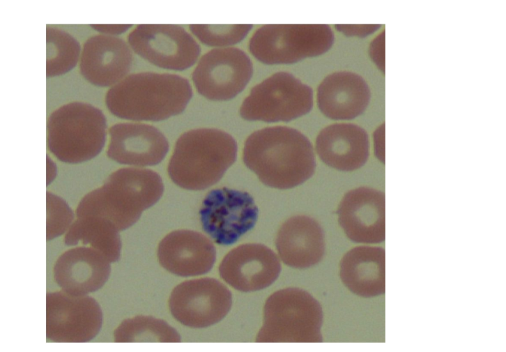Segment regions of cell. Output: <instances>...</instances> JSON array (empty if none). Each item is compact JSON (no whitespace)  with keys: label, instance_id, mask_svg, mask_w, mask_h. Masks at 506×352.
I'll list each match as a JSON object with an SVG mask.
<instances>
[{"label":"cell","instance_id":"6da1fadb","mask_svg":"<svg viewBox=\"0 0 506 352\" xmlns=\"http://www.w3.org/2000/svg\"><path fill=\"white\" fill-rule=\"evenodd\" d=\"M243 160L263 184L280 190L304 183L316 167L309 139L285 125L266 127L250 135L244 143Z\"/></svg>","mask_w":506,"mask_h":352},{"label":"cell","instance_id":"7a4b0ae2","mask_svg":"<svg viewBox=\"0 0 506 352\" xmlns=\"http://www.w3.org/2000/svg\"><path fill=\"white\" fill-rule=\"evenodd\" d=\"M192 97L187 79L167 72L128 75L105 95L108 110L122 119L160 121L181 114Z\"/></svg>","mask_w":506,"mask_h":352},{"label":"cell","instance_id":"3957f363","mask_svg":"<svg viewBox=\"0 0 506 352\" xmlns=\"http://www.w3.org/2000/svg\"><path fill=\"white\" fill-rule=\"evenodd\" d=\"M163 192L162 180L155 171L121 168L111 174L101 187L82 199L76 217H104L123 231L136 223L144 211L159 201Z\"/></svg>","mask_w":506,"mask_h":352},{"label":"cell","instance_id":"277c9868","mask_svg":"<svg viewBox=\"0 0 506 352\" xmlns=\"http://www.w3.org/2000/svg\"><path fill=\"white\" fill-rule=\"evenodd\" d=\"M238 145L229 133L217 128H197L177 139L168 174L178 186L202 190L217 183L235 162Z\"/></svg>","mask_w":506,"mask_h":352},{"label":"cell","instance_id":"5b68a950","mask_svg":"<svg viewBox=\"0 0 506 352\" xmlns=\"http://www.w3.org/2000/svg\"><path fill=\"white\" fill-rule=\"evenodd\" d=\"M107 128L106 117L100 109L86 102H70L54 110L47 119V148L61 162H86L102 151Z\"/></svg>","mask_w":506,"mask_h":352},{"label":"cell","instance_id":"8992f818","mask_svg":"<svg viewBox=\"0 0 506 352\" xmlns=\"http://www.w3.org/2000/svg\"><path fill=\"white\" fill-rule=\"evenodd\" d=\"M334 40L328 24H265L254 31L248 46L264 64H293L325 54Z\"/></svg>","mask_w":506,"mask_h":352},{"label":"cell","instance_id":"52a82bcc","mask_svg":"<svg viewBox=\"0 0 506 352\" xmlns=\"http://www.w3.org/2000/svg\"><path fill=\"white\" fill-rule=\"evenodd\" d=\"M313 105L312 89L293 74L280 71L255 85L239 112L247 121L289 122L308 114Z\"/></svg>","mask_w":506,"mask_h":352},{"label":"cell","instance_id":"ba28073f","mask_svg":"<svg viewBox=\"0 0 506 352\" xmlns=\"http://www.w3.org/2000/svg\"><path fill=\"white\" fill-rule=\"evenodd\" d=\"M259 208L247 192L223 187L211 190L202 201V229L220 245H230L256 224Z\"/></svg>","mask_w":506,"mask_h":352},{"label":"cell","instance_id":"9c48e42d","mask_svg":"<svg viewBox=\"0 0 506 352\" xmlns=\"http://www.w3.org/2000/svg\"><path fill=\"white\" fill-rule=\"evenodd\" d=\"M102 309L88 295L73 296L63 291L46 295V337L58 343H85L99 333Z\"/></svg>","mask_w":506,"mask_h":352},{"label":"cell","instance_id":"30bf717a","mask_svg":"<svg viewBox=\"0 0 506 352\" xmlns=\"http://www.w3.org/2000/svg\"><path fill=\"white\" fill-rule=\"evenodd\" d=\"M128 41L139 56L167 70H186L200 55L197 42L176 24H138L128 34Z\"/></svg>","mask_w":506,"mask_h":352},{"label":"cell","instance_id":"8fae6325","mask_svg":"<svg viewBox=\"0 0 506 352\" xmlns=\"http://www.w3.org/2000/svg\"><path fill=\"white\" fill-rule=\"evenodd\" d=\"M253 74V65L242 49L216 48L205 53L192 73L197 92L206 98L225 101L235 98L246 87Z\"/></svg>","mask_w":506,"mask_h":352},{"label":"cell","instance_id":"7c38bea8","mask_svg":"<svg viewBox=\"0 0 506 352\" xmlns=\"http://www.w3.org/2000/svg\"><path fill=\"white\" fill-rule=\"evenodd\" d=\"M231 305L229 289L210 277L183 282L173 289L169 299L174 318L193 328H204L220 322L229 313Z\"/></svg>","mask_w":506,"mask_h":352},{"label":"cell","instance_id":"4fadbf2b","mask_svg":"<svg viewBox=\"0 0 506 352\" xmlns=\"http://www.w3.org/2000/svg\"><path fill=\"white\" fill-rule=\"evenodd\" d=\"M385 194L376 189L360 187L342 198L338 209L339 222L353 242L374 244L385 238Z\"/></svg>","mask_w":506,"mask_h":352},{"label":"cell","instance_id":"5bb4252c","mask_svg":"<svg viewBox=\"0 0 506 352\" xmlns=\"http://www.w3.org/2000/svg\"><path fill=\"white\" fill-rule=\"evenodd\" d=\"M281 270L276 254L259 243L240 245L229 252L219 266L220 277L235 289L254 291L266 288Z\"/></svg>","mask_w":506,"mask_h":352},{"label":"cell","instance_id":"9a60e30c","mask_svg":"<svg viewBox=\"0 0 506 352\" xmlns=\"http://www.w3.org/2000/svg\"><path fill=\"white\" fill-rule=\"evenodd\" d=\"M107 155L121 164L136 167L154 166L169 151L163 133L153 125L142 123H118L109 129Z\"/></svg>","mask_w":506,"mask_h":352},{"label":"cell","instance_id":"2e32d148","mask_svg":"<svg viewBox=\"0 0 506 352\" xmlns=\"http://www.w3.org/2000/svg\"><path fill=\"white\" fill-rule=\"evenodd\" d=\"M132 60V52L124 40L98 34L84 42L79 70L86 80L96 86H113L129 72Z\"/></svg>","mask_w":506,"mask_h":352},{"label":"cell","instance_id":"e0dca14e","mask_svg":"<svg viewBox=\"0 0 506 352\" xmlns=\"http://www.w3.org/2000/svg\"><path fill=\"white\" fill-rule=\"evenodd\" d=\"M158 259L162 268L181 277L204 275L213 268L216 250L213 242L197 231H171L160 242Z\"/></svg>","mask_w":506,"mask_h":352},{"label":"cell","instance_id":"ac0fdd59","mask_svg":"<svg viewBox=\"0 0 506 352\" xmlns=\"http://www.w3.org/2000/svg\"><path fill=\"white\" fill-rule=\"evenodd\" d=\"M100 251L87 246L72 247L60 255L54 278L62 291L84 296L101 289L108 280L111 265Z\"/></svg>","mask_w":506,"mask_h":352},{"label":"cell","instance_id":"d6986e66","mask_svg":"<svg viewBox=\"0 0 506 352\" xmlns=\"http://www.w3.org/2000/svg\"><path fill=\"white\" fill-rule=\"evenodd\" d=\"M316 154L326 165L342 171L364 166L369 156L367 131L352 123H336L323 128L315 141Z\"/></svg>","mask_w":506,"mask_h":352},{"label":"cell","instance_id":"ffe728a7","mask_svg":"<svg viewBox=\"0 0 506 352\" xmlns=\"http://www.w3.org/2000/svg\"><path fill=\"white\" fill-rule=\"evenodd\" d=\"M371 100L370 88L360 75L347 70L326 76L317 88L316 102L321 112L335 121L361 115Z\"/></svg>","mask_w":506,"mask_h":352},{"label":"cell","instance_id":"44dd1931","mask_svg":"<svg viewBox=\"0 0 506 352\" xmlns=\"http://www.w3.org/2000/svg\"><path fill=\"white\" fill-rule=\"evenodd\" d=\"M275 245L285 263L297 267L309 266L320 261L323 254V231L311 217H292L280 227Z\"/></svg>","mask_w":506,"mask_h":352},{"label":"cell","instance_id":"7402d4cb","mask_svg":"<svg viewBox=\"0 0 506 352\" xmlns=\"http://www.w3.org/2000/svg\"><path fill=\"white\" fill-rule=\"evenodd\" d=\"M341 276L357 295L371 297L384 293V249L364 245L352 248L342 260Z\"/></svg>","mask_w":506,"mask_h":352},{"label":"cell","instance_id":"603a6c76","mask_svg":"<svg viewBox=\"0 0 506 352\" xmlns=\"http://www.w3.org/2000/svg\"><path fill=\"white\" fill-rule=\"evenodd\" d=\"M118 229L109 220L98 216L77 218L64 237L68 246H87L102 252L110 263L120 259L121 240Z\"/></svg>","mask_w":506,"mask_h":352},{"label":"cell","instance_id":"cb8c5ba5","mask_svg":"<svg viewBox=\"0 0 506 352\" xmlns=\"http://www.w3.org/2000/svg\"><path fill=\"white\" fill-rule=\"evenodd\" d=\"M114 340L117 343H178L181 337L165 321L140 315L123 320L114 331Z\"/></svg>","mask_w":506,"mask_h":352},{"label":"cell","instance_id":"d4e9b609","mask_svg":"<svg viewBox=\"0 0 506 352\" xmlns=\"http://www.w3.org/2000/svg\"><path fill=\"white\" fill-rule=\"evenodd\" d=\"M46 42L47 77L62 75L76 66L81 46L75 37L62 29L47 26Z\"/></svg>","mask_w":506,"mask_h":352},{"label":"cell","instance_id":"484cf974","mask_svg":"<svg viewBox=\"0 0 506 352\" xmlns=\"http://www.w3.org/2000/svg\"><path fill=\"white\" fill-rule=\"evenodd\" d=\"M252 24H190L191 32L203 44L226 47L242 41L252 29Z\"/></svg>","mask_w":506,"mask_h":352},{"label":"cell","instance_id":"4316f807","mask_svg":"<svg viewBox=\"0 0 506 352\" xmlns=\"http://www.w3.org/2000/svg\"><path fill=\"white\" fill-rule=\"evenodd\" d=\"M47 240L67 232L74 222L75 213L61 197L47 192Z\"/></svg>","mask_w":506,"mask_h":352},{"label":"cell","instance_id":"83f0119b","mask_svg":"<svg viewBox=\"0 0 506 352\" xmlns=\"http://www.w3.org/2000/svg\"><path fill=\"white\" fill-rule=\"evenodd\" d=\"M385 32L381 33L371 42L369 47V55L378 68L384 72L385 54Z\"/></svg>","mask_w":506,"mask_h":352},{"label":"cell","instance_id":"f1b7e54d","mask_svg":"<svg viewBox=\"0 0 506 352\" xmlns=\"http://www.w3.org/2000/svg\"><path fill=\"white\" fill-rule=\"evenodd\" d=\"M380 27V25H354V24H335L338 31L346 36L365 37L374 33Z\"/></svg>","mask_w":506,"mask_h":352},{"label":"cell","instance_id":"f546056e","mask_svg":"<svg viewBox=\"0 0 506 352\" xmlns=\"http://www.w3.org/2000/svg\"><path fill=\"white\" fill-rule=\"evenodd\" d=\"M374 154L381 162L385 163V123L381 124L374 132Z\"/></svg>","mask_w":506,"mask_h":352},{"label":"cell","instance_id":"4dcf8cb0","mask_svg":"<svg viewBox=\"0 0 506 352\" xmlns=\"http://www.w3.org/2000/svg\"><path fill=\"white\" fill-rule=\"evenodd\" d=\"M93 29L102 34L114 36L125 32L132 24H91Z\"/></svg>","mask_w":506,"mask_h":352},{"label":"cell","instance_id":"1f68e13d","mask_svg":"<svg viewBox=\"0 0 506 352\" xmlns=\"http://www.w3.org/2000/svg\"><path fill=\"white\" fill-rule=\"evenodd\" d=\"M57 173L56 164L47 155V185L51 183Z\"/></svg>","mask_w":506,"mask_h":352}]
</instances>
